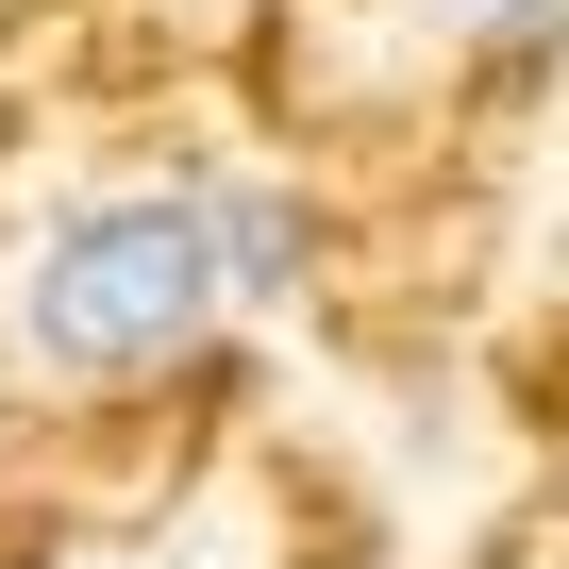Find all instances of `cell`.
<instances>
[{"label":"cell","instance_id":"cell-1","mask_svg":"<svg viewBox=\"0 0 569 569\" xmlns=\"http://www.w3.org/2000/svg\"><path fill=\"white\" fill-rule=\"evenodd\" d=\"M201 319H218L201 184L68 201V218L34 234V268H18V336H34V369H68V386H134V369H168Z\"/></svg>","mask_w":569,"mask_h":569},{"label":"cell","instance_id":"cell-2","mask_svg":"<svg viewBox=\"0 0 569 569\" xmlns=\"http://www.w3.org/2000/svg\"><path fill=\"white\" fill-rule=\"evenodd\" d=\"M452 18H469V34H502V18H552V0H452Z\"/></svg>","mask_w":569,"mask_h":569}]
</instances>
